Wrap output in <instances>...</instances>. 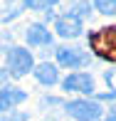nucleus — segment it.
<instances>
[{"label":"nucleus","instance_id":"1","mask_svg":"<svg viewBox=\"0 0 116 121\" xmlns=\"http://www.w3.org/2000/svg\"><path fill=\"white\" fill-rule=\"evenodd\" d=\"M89 45L96 52V57L116 62V25L111 27H101V30L89 35Z\"/></svg>","mask_w":116,"mask_h":121},{"label":"nucleus","instance_id":"2","mask_svg":"<svg viewBox=\"0 0 116 121\" xmlns=\"http://www.w3.org/2000/svg\"><path fill=\"white\" fill-rule=\"evenodd\" d=\"M64 111L77 121H99L104 109L99 101H91V99H74V101L64 104Z\"/></svg>","mask_w":116,"mask_h":121},{"label":"nucleus","instance_id":"3","mask_svg":"<svg viewBox=\"0 0 116 121\" xmlns=\"http://www.w3.org/2000/svg\"><path fill=\"white\" fill-rule=\"evenodd\" d=\"M30 69H35L32 54L22 47H10L8 49V74L17 79V77H25Z\"/></svg>","mask_w":116,"mask_h":121},{"label":"nucleus","instance_id":"4","mask_svg":"<svg viewBox=\"0 0 116 121\" xmlns=\"http://www.w3.org/2000/svg\"><path fill=\"white\" fill-rule=\"evenodd\" d=\"M57 62L62 64V67L77 69V67L89 64V54L82 52L79 47H59V49H57Z\"/></svg>","mask_w":116,"mask_h":121},{"label":"nucleus","instance_id":"5","mask_svg":"<svg viewBox=\"0 0 116 121\" xmlns=\"http://www.w3.org/2000/svg\"><path fill=\"white\" fill-rule=\"evenodd\" d=\"M62 89L64 91H77V94H94V79L91 74H69L67 79L62 82Z\"/></svg>","mask_w":116,"mask_h":121},{"label":"nucleus","instance_id":"6","mask_svg":"<svg viewBox=\"0 0 116 121\" xmlns=\"http://www.w3.org/2000/svg\"><path fill=\"white\" fill-rule=\"evenodd\" d=\"M54 30H57L59 37H67V40H74V37L82 35V20L72 17V15H62V17L54 20Z\"/></svg>","mask_w":116,"mask_h":121},{"label":"nucleus","instance_id":"7","mask_svg":"<svg viewBox=\"0 0 116 121\" xmlns=\"http://www.w3.org/2000/svg\"><path fill=\"white\" fill-rule=\"evenodd\" d=\"M27 99V91L15 89V86H0V114L15 109L17 104H22Z\"/></svg>","mask_w":116,"mask_h":121},{"label":"nucleus","instance_id":"8","mask_svg":"<svg viewBox=\"0 0 116 121\" xmlns=\"http://www.w3.org/2000/svg\"><path fill=\"white\" fill-rule=\"evenodd\" d=\"M25 37H27V42H30V45H35V47H45V45L52 42V32H49L45 25H40V22H35V25L27 27Z\"/></svg>","mask_w":116,"mask_h":121},{"label":"nucleus","instance_id":"9","mask_svg":"<svg viewBox=\"0 0 116 121\" xmlns=\"http://www.w3.org/2000/svg\"><path fill=\"white\" fill-rule=\"evenodd\" d=\"M32 72H35V79L40 82V84H45V86H52V84H57V82H59V72H57V67H54V64H49V62L37 64Z\"/></svg>","mask_w":116,"mask_h":121},{"label":"nucleus","instance_id":"10","mask_svg":"<svg viewBox=\"0 0 116 121\" xmlns=\"http://www.w3.org/2000/svg\"><path fill=\"white\" fill-rule=\"evenodd\" d=\"M67 15H72V17H77V20L89 17V3H86V0H77V3H72V8H69Z\"/></svg>","mask_w":116,"mask_h":121},{"label":"nucleus","instance_id":"11","mask_svg":"<svg viewBox=\"0 0 116 121\" xmlns=\"http://www.w3.org/2000/svg\"><path fill=\"white\" fill-rule=\"evenodd\" d=\"M20 3H22L25 8H30V10H45V8L57 5L59 0H20Z\"/></svg>","mask_w":116,"mask_h":121},{"label":"nucleus","instance_id":"12","mask_svg":"<svg viewBox=\"0 0 116 121\" xmlns=\"http://www.w3.org/2000/svg\"><path fill=\"white\" fill-rule=\"evenodd\" d=\"M94 8L101 15H114L116 13V0H94Z\"/></svg>","mask_w":116,"mask_h":121},{"label":"nucleus","instance_id":"13","mask_svg":"<svg viewBox=\"0 0 116 121\" xmlns=\"http://www.w3.org/2000/svg\"><path fill=\"white\" fill-rule=\"evenodd\" d=\"M30 116H27L25 111H5L0 114V121H27Z\"/></svg>","mask_w":116,"mask_h":121},{"label":"nucleus","instance_id":"14","mask_svg":"<svg viewBox=\"0 0 116 121\" xmlns=\"http://www.w3.org/2000/svg\"><path fill=\"white\" fill-rule=\"evenodd\" d=\"M104 82H106L109 89H114V94H116V69H109V72L104 74Z\"/></svg>","mask_w":116,"mask_h":121},{"label":"nucleus","instance_id":"15","mask_svg":"<svg viewBox=\"0 0 116 121\" xmlns=\"http://www.w3.org/2000/svg\"><path fill=\"white\" fill-rule=\"evenodd\" d=\"M104 121H116V111H114V109L106 114V116H104Z\"/></svg>","mask_w":116,"mask_h":121}]
</instances>
